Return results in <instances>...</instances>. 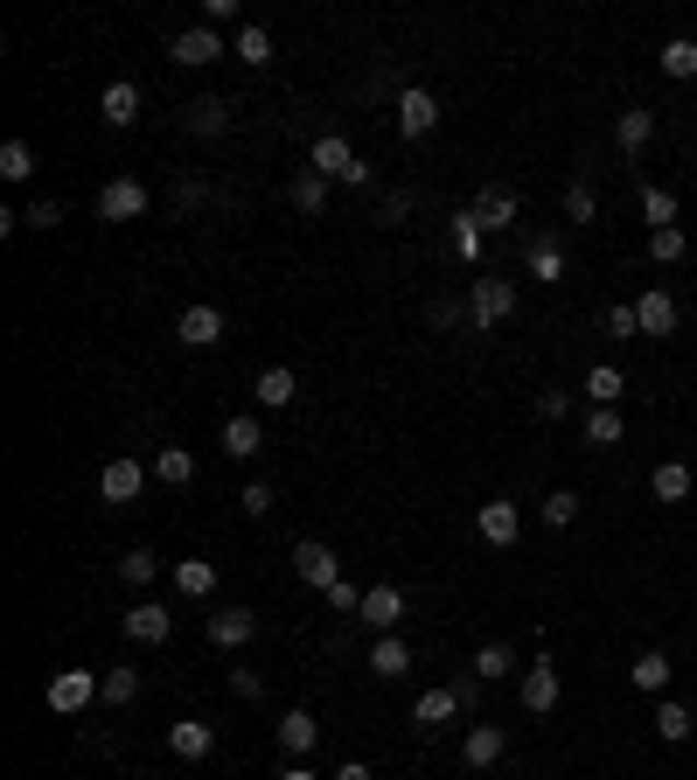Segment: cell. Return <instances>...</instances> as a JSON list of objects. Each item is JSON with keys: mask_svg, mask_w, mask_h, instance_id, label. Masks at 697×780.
Segmentation results:
<instances>
[{"mask_svg": "<svg viewBox=\"0 0 697 780\" xmlns=\"http://www.w3.org/2000/svg\"><path fill=\"white\" fill-rule=\"evenodd\" d=\"M454 258H481V217H475V209L454 217Z\"/></svg>", "mask_w": 697, "mask_h": 780, "instance_id": "b9f144b4", "label": "cell"}, {"mask_svg": "<svg viewBox=\"0 0 697 780\" xmlns=\"http://www.w3.org/2000/svg\"><path fill=\"white\" fill-rule=\"evenodd\" d=\"M516 670V649H510V641H488V649L475 655V676L481 683H496V676H510Z\"/></svg>", "mask_w": 697, "mask_h": 780, "instance_id": "f35d334b", "label": "cell"}, {"mask_svg": "<svg viewBox=\"0 0 697 780\" xmlns=\"http://www.w3.org/2000/svg\"><path fill=\"white\" fill-rule=\"evenodd\" d=\"M175 341H188V349H217V341H223V314L210 307V300L182 307V321H175Z\"/></svg>", "mask_w": 697, "mask_h": 780, "instance_id": "52a82bcc", "label": "cell"}, {"mask_svg": "<svg viewBox=\"0 0 697 780\" xmlns=\"http://www.w3.org/2000/svg\"><path fill=\"white\" fill-rule=\"evenodd\" d=\"M133 697H140V670H126V662L105 670V703H133Z\"/></svg>", "mask_w": 697, "mask_h": 780, "instance_id": "ee69618b", "label": "cell"}, {"mask_svg": "<svg viewBox=\"0 0 697 780\" xmlns=\"http://www.w3.org/2000/svg\"><path fill=\"white\" fill-rule=\"evenodd\" d=\"M411 217V196H405V188H391V196H384V223H405Z\"/></svg>", "mask_w": 697, "mask_h": 780, "instance_id": "11a10c76", "label": "cell"}, {"mask_svg": "<svg viewBox=\"0 0 697 780\" xmlns=\"http://www.w3.org/2000/svg\"><path fill=\"white\" fill-rule=\"evenodd\" d=\"M328 606H335V614H363V585L335 579V585H328Z\"/></svg>", "mask_w": 697, "mask_h": 780, "instance_id": "681fc988", "label": "cell"}, {"mask_svg": "<svg viewBox=\"0 0 697 780\" xmlns=\"http://www.w3.org/2000/svg\"><path fill=\"white\" fill-rule=\"evenodd\" d=\"M690 732H697L690 703H655V738H663V746H684Z\"/></svg>", "mask_w": 697, "mask_h": 780, "instance_id": "83f0119b", "label": "cell"}, {"mask_svg": "<svg viewBox=\"0 0 697 780\" xmlns=\"http://www.w3.org/2000/svg\"><path fill=\"white\" fill-rule=\"evenodd\" d=\"M607 335H614V341H635V335H642V321H635V300L607 307Z\"/></svg>", "mask_w": 697, "mask_h": 780, "instance_id": "c3c4849f", "label": "cell"}, {"mask_svg": "<svg viewBox=\"0 0 697 780\" xmlns=\"http://www.w3.org/2000/svg\"><path fill=\"white\" fill-rule=\"evenodd\" d=\"M258 446H266V432H258V418H231V426H223V453H231V461H252Z\"/></svg>", "mask_w": 697, "mask_h": 780, "instance_id": "f546056e", "label": "cell"}, {"mask_svg": "<svg viewBox=\"0 0 697 780\" xmlns=\"http://www.w3.org/2000/svg\"><path fill=\"white\" fill-rule=\"evenodd\" d=\"M147 209H154V196H147V182H133V175L98 188V217L105 223H133V217H147Z\"/></svg>", "mask_w": 697, "mask_h": 780, "instance_id": "3957f363", "label": "cell"}, {"mask_svg": "<svg viewBox=\"0 0 697 780\" xmlns=\"http://www.w3.org/2000/svg\"><path fill=\"white\" fill-rule=\"evenodd\" d=\"M0 175H8V182H28V175H35V147H28V140H8V147H0Z\"/></svg>", "mask_w": 697, "mask_h": 780, "instance_id": "ab89813d", "label": "cell"}, {"mask_svg": "<svg viewBox=\"0 0 697 780\" xmlns=\"http://www.w3.org/2000/svg\"><path fill=\"white\" fill-rule=\"evenodd\" d=\"M642 217H649V231H670V223H676V196L655 188V182H642Z\"/></svg>", "mask_w": 697, "mask_h": 780, "instance_id": "e575fe53", "label": "cell"}, {"mask_svg": "<svg viewBox=\"0 0 697 780\" xmlns=\"http://www.w3.org/2000/svg\"><path fill=\"white\" fill-rule=\"evenodd\" d=\"M167 753H175V759H210L217 753V725H202V718H175V725H167Z\"/></svg>", "mask_w": 697, "mask_h": 780, "instance_id": "8fae6325", "label": "cell"}, {"mask_svg": "<svg viewBox=\"0 0 697 780\" xmlns=\"http://www.w3.org/2000/svg\"><path fill=\"white\" fill-rule=\"evenodd\" d=\"M252 391H258V405H266V411H287L293 397H300V376H293V370H258Z\"/></svg>", "mask_w": 697, "mask_h": 780, "instance_id": "7402d4cb", "label": "cell"}, {"mask_svg": "<svg viewBox=\"0 0 697 780\" xmlns=\"http://www.w3.org/2000/svg\"><path fill=\"white\" fill-rule=\"evenodd\" d=\"M523 265H531V279L558 287V279H565V244H558V237H537L531 252H523Z\"/></svg>", "mask_w": 697, "mask_h": 780, "instance_id": "d4e9b609", "label": "cell"}, {"mask_svg": "<svg viewBox=\"0 0 697 780\" xmlns=\"http://www.w3.org/2000/svg\"><path fill=\"white\" fill-rule=\"evenodd\" d=\"M565 411H572V397H565V391H537V418H544V426H558Z\"/></svg>", "mask_w": 697, "mask_h": 780, "instance_id": "f5cc1de1", "label": "cell"}, {"mask_svg": "<svg viewBox=\"0 0 697 780\" xmlns=\"http://www.w3.org/2000/svg\"><path fill=\"white\" fill-rule=\"evenodd\" d=\"M252 635H258L252 606H223V614H210V641H217V649H244Z\"/></svg>", "mask_w": 697, "mask_h": 780, "instance_id": "2e32d148", "label": "cell"}, {"mask_svg": "<svg viewBox=\"0 0 697 780\" xmlns=\"http://www.w3.org/2000/svg\"><path fill=\"white\" fill-rule=\"evenodd\" d=\"M22 223H35V231H56V223H63V202H56V196H35V202L22 209Z\"/></svg>", "mask_w": 697, "mask_h": 780, "instance_id": "7dc6e473", "label": "cell"}, {"mask_svg": "<svg viewBox=\"0 0 697 780\" xmlns=\"http://www.w3.org/2000/svg\"><path fill=\"white\" fill-rule=\"evenodd\" d=\"M237 56H244V63H258V70L272 63V35H266V22H244V28H237Z\"/></svg>", "mask_w": 697, "mask_h": 780, "instance_id": "74e56055", "label": "cell"}, {"mask_svg": "<svg viewBox=\"0 0 697 780\" xmlns=\"http://www.w3.org/2000/svg\"><path fill=\"white\" fill-rule=\"evenodd\" d=\"M475 529H481L488 544H502V550H510V544L523 537V509H516V502H481V516H475Z\"/></svg>", "mask_w": 697, "mask_h": 780, "instance_id": "4fadbf2b", "label": "cell"}, {"mask_svg": "<svg viewBox=\"0 0 697 780\" xmlns=\"http://www.w3.org/2000/svg\"><path fill=\"white\" fill-rule=\"evenodd\" d=\"M279 780H322V773H314V767H287V773H279Z\"/></svg>", "mask_w": 697, "mask_h": 780, "instance_id": "680465c9", "label": "cell"}, {"mask_svg": "<svg viewBox=\"0 0 697 780\" xmlns=\"http://www.w3.org/2000/svg\"><path fill=\"white\" fill-rule=\"evenodd\" d=\"M119 627H126V641H167V635H175V614L147 599V606H133V614H126Z\"/></svg>", "mask_w": 697, "mask_h": 780, "instance_id": "e0dca14e", "label": "cell"}, {"mask_svg": "<svg viewBox=\"0 0 697 780\" xmlns=\"http://www.w3.org/2000/svg\"><path fill=\"white\" fill-rule=\"evenodd\" d=\"M175 585H182L188 599H210V593H217V564H210V558H182V564H175Z\"/></svg>", "mask_w": 697, "mask_h": 780, "instance_id": "f1b7e54d", "label": "cell"}, {"mask_svg": "<svg viewBox=\"0 0 697 780\" xmlns=\"http://www.w3.org/2000/svg\"><path fill=\"white\" fill-rule=\"evenodd\" d=\"M314 738H322V718H314V711H287V718H279V746H287L293 759L314 753Z\"/></svg>", "mask_w": 697, "mask_h": 780, "instance_id": "44dd1931", "label": "cell"}, {"mask_svg": "<svg viewBox=\"0 0 697 780\" xmlns=\"http://www.w3.org/2000/svg\"><path fill=\"white\" fill-rule=\"evenodd\" d=\"M231 690L237 697H266V676H258V670H231Z\"/></svg>", "mask_w": 697, "mask_h": 780, "instance_id": "db71d44e", "label": "cell"}, {"mask_svg": "<svg viewBox=\"0 0 697 780\" xmlns=\"http://www.w3.org/2000/svg\"><path fill=\"white\" fill-rule=\"evenodd\" d=\"M335 780H376V773L363 767V759H342V767H335Z\"/></svg>", "mask_w": 697, "mask_h": 780, "instance_id": "6f0895ef", "label": "cell"}, {"mask_svg": "<svg viewBox=\"0 0 697 780\" xmlns=\"http://www.w3.org/2000/svg\"><path fill=\"white\" fill-rule=\"evenodd\" d=\"M684 252H690L684 223H670V231H649V258H655V265H684Z\"/></svg>", "mask_w": 697, "mask_h": 780, "instance_id": "836d02e7", "label": "cell"}, {"mask_svg": "<svg viewBox=\"0 0 697 780\" xmlns=\"http://www.w3.org/2000/svg\"><path fill=\"white\" fill-rule=\"evenodd\" d=\"M502 746H510V738H502V725H467V738H461V759H467V767H496V759H502Z\"/></svg>", "mask_w": 697, "mask_h": 780, "instance_id": "ac0fdd59", "label": "cell"}, {"mask_svg": "<svg viewBox=\"0 0 697 780\" xmlns=\"http://www.w3.org/2000/svg\"><path fill=\"white\" fill-rule=\"evenodd\" d=\"M237 509H244V516H272V488H266V481H252V488L237 494Z\"/></svg>", "mask_w": 697, "mask_h": 780, "instance_id": "816d5d0a", "label": "cell"}, {"mask_svg": "<svg viewBox=\"0 0 697 780\" xmlns=\"http://www.w3.org/2000/svg\"><path fill=\"white\" fill-rule=\"evenodd\" d=\"M649 488H655V502H684V494H690V467L684 461H663V467L649 474Z\"/></svg>", "mask_w": 697, "mask_h": 780, "instance_id": "1f68e13d", "label": "cell"}, {"mask_svg": "<svg viewBox=\"0 0 697 780\" xmlns=\"http://www.w3.org/2000/svg\"><path fill=\"white\" fill-rule=\"evenodd\" d=\"M356 620H370L376 635H391V627L405 620V593H398V585H384V579H376L370 593H363V614H356Z\"/></svg>", "mask_w": 697, "mask_h": 780, "instance_id": "7c38bea8", "label": "cell"}, {"mask_svg": "<svg viewBox=\"0 0 697 780\" xmlns=\"http://www.w3.org/2000/svg\"><path fill=\"white\" fill-rule=\"evenodd\" d=\"M349 167H356V154H349V140H342V132H322V140H314V175L342 182Z\"/></svg>", "mask_w": 697, "mask_h": 780, "instance_id": "ffe728a7", "label": "cell"}, {"mask_svg": "<svg viewBox=\"0 0 697 780\" xmlns=\"http://www.w3.org/2000/svg\"><path fill=\"white\" fill-rule=\"evenodd\" d=\"M516 314V287L510 279H496V272H481L475 287H467V321H475V328L488 335V328H502V321Z\"/></svg>", "mask_w": 697, "mask_h": 780, "instance_id": "6da1fadb", "label": "cell"}, {"mask_svg": "<svg viewBox=\"0 0 697 780\" xmlns=\"http://www.w3.org/2000/svg\"><path fill=\"white\" fill-rule=\"evenodd\" d=\"M620 391H628V376H620L614 363H593V370H586V397H593V405H614Z\"/></svg>", "mask_w": 697, "mask_h": 780, "instance_id": "8d00e7d4", "label": "cell"}, {"mask_svg": "<svg viewBox=\"0 0 697 780\" xmlns=\"http://www.w3.org/2000/svg\"><path fill=\"white\" fill-rule=\"evenodd\" d=\"M565 217H572V223H593L600 217V202H593L586 182H565Z\"/></svg>", "mask_w": 697, "mask_h": 780, "instance_id": "f6af8a7d", "label": "cell"}, {"mask_svg": "<svg viewBox=\"0 0 697 780\" xmlns=\"http://www.w3.org/2000/svg\"><path fill=\"white\" fill-rule=\"evenodd\" d=\"M154 572H161V558H154V550H147V544H140V550H126V558H119V579H126V585H154Z\"/></svg>", "mask_w": 697, "mask_h": 780, "instance_id": "60d3db41", "label": "cell"}, {"mask_svg": "<svg viewBox=\"0 0 697 780\" xmlns=\"http://www.w3.org/2000/svg\"><path fill=\"white\" fill-rule=\"evenodd\" d=\"M670 676H676V670H670V655H663V649L635 655V670H628V683H635V690H649V697H663V690H670Z\"/></svg>", "mask_w": 697, "mask_h": 780, "instance_id": "cb8c5ba5", "label": "cell"}, {"mask_svg": "<svg viewBox=\"0 0 697 780\" xmlns=\"http://www.w3.org/2000/svg\"><path fill=\"white\" fill-rule=\"evenodd\" d=\"M140 488H147V467H140V461H105V474H98V494H105L112 509L140 502Z\"/></svg>", "mask_w": 697, "mask_h": 780, "instance_id": "9c48e42d", "label": "cell"}, {"mask_svg": "<svg viewBox=\"0 0 697 780\" xmlns=\"http://www.w3.org/2000/svg\"><path fill=\"white\" fill-rule=\"evenodd\" d=\"M572 516H579V494H572V488L544 494V523H551V529H565V523H572Z\"/></svg>", "mask_w": 697, "mask_h": 780, "instance_id": "bcb514c9", "label": "cell"}, {"mask_svg": "<svg viewBox=\"0 0 697 780\" xmlns=\"http://www.w3.org/2000/svg\"><path fill=\"white\" fill-rule=\"evenodd\" d=\"M620 440H628L620 411H614V405H593V411H586V446H620Z\"/></svg>", "mask_w": 697, "mask_h": 780, "instance_id": "4dcf8cb0", "label": "cell"}, {"mask_svg": "<svg viewBox=\"0 0 697 780\" xmlns=\"http://www.w3.org/2000/svg\"><path fill=\"white\" fill-rule=\"evenodd\" d=\"M98 119H105V126H133V119H140V84H126V78H119V84H105Z\"/></svg>", "mask_w": 697, "mask_h": 780, "instance_id": "d6986e66", "label": "cell"}, {"mask_svg": "<svg viewBox=\"0 0 697 780\" xmlns=\"http://www.w3.org/2000/svg\"><path fill=\"white\" fill-rule=\"evenodd\" d=\"M287 196H293V209H307V217H314V209H328V175H314V167H307V175H293Z\"/></svg>", "mask_w": 697, "mask_h": 780, "instance_id": "d590c367", "label": "cell"}, {"mask_svg": "<svg viewBox=\"0 0 697 780\" xmlns=\"http://www.w3.org/2000/svg\"><path fill=\"white\" fill-rule=\"evenodd\" d=\"M635 321H642V335L663 341V335H676V321H684V314H676V300H670L663 287H649L642 300H635Z\"/></svg>", "mask_w": 697, "mask_h": 780, "instance_id": "9a60e30c", "label": "cell"}, {"mask_svg": "<svg viewBox=\"0 0 697 780\" xmlns=\"http://www.w3.org/2000/svg\"><path fill=\"white\" fill-rule=\"evenodd\" d=\"M202 22H210V28L217 22H237V0H202Z\"/></svg>", "mask_w": 697, "mask_h": 780, "instance_id": "9f6ffc18", "label": "cell"}, {"mask_svg": "<svg viewBox=\"0 0 697 780\" xmlns=\"http://www.w3.org/2000/svg\"><path fill=\"white\" fill-rule=\"evenodd\" d=\"M432 126H440V105H432V91L405 84V91H398V132H405V140H426Z\"/></svg>", "mask_w": 697, "mask_h": 780, "instance_id": "ba28073f", "label": "cell"}, {"mask_svg": "<svg viewBox=\"0 0 697 780\" xmlns=\"http://www.w3.org/2000/svg\"><path fill=\"white\" fill-rule=\"evenodd\" d=\"M154 481L161 488H188V481H196V453H188V446H161L154 453Z\"/></svg>", "mask_w": 697, "mask_h": 780, "instance_id": "603a6c76", "label": "cell"}, {"mask_svg": "<svg viewBox=\"0 0 697 780\" xmlns=\"http://www.w3.org/2000/svg\"><path fill=\"white\" fill-rule=\"evenodd\" d=\"M293 572H300V585H314V593H328V585L342 579V558H335L328 544H293Z\"/></svg>", "mask_w": 697, "mask_h": 780, "instance_id": "5b68a950", "label": "cell"}, {"mask_svg": "<svg viewBox=\"0 0 697 780\" xmlns=\"http://www.w3.org/2000/svg\"><path fill=\"white\" fill-rule=\"evenodd\" d=\"M426 321H432V328H461V321H467V300H432Z\"/></svg>", "mask_w": 697, "mask_h": 780, "instance_id": "f907efd6", "label": "cell"}, {"mask_svg": "<svg viewBox=\"0 0 697 780\" xmlns=\"http://www.w3.org/2000/svg\"><path fill=\"white\" fill-rule=\"evenodd\" d=\"M558 697H565V683H558V662H551V655H537L531 670H523V711L551 718V711H558Z\"/></svg>", "mask_w": 697, "mask_h": 780, "instance_id": "277c9868", "label": "cell"}, {"mask_svg": "<svg viewBox=\"0 0 697 780\" xmlns=\"http://www.w3.org/2000/svg\"><path fill=\"white\" fill-rule=\"evenodd\" d=\"M467 209H475V217H481V231H510V223H516V188L488 182V188H481V196L467 202Z\"/></svg>", "mask_w": 697, "mask_h": 780, "instance_id": "5bb4252c", "label": "cell"}, {"mask_svg": "<svg viewBox=\"0 0 697 780\" xmlns=\"http://www.w3.org/2000/svg\"><path fill=\"white\" fill-rule=\"evenodd\" d=\"M663 70H670V78H697V43H690V35L663 43Z\"/></svg>", "mask_w": 697, "mask_h": 780, "instance_id": "7bdbcfd3", "label": "cell"}, {"mask_svg": "<svg viewBox=\"0 0 697 780\" xmlns=\"http://www.w3.org/2000/svg\"><path fill=\"white\" fill-rule=\"evenodd\" d=\"M370 670L384 676V683H398V676L411 670V649H405L398 635H376V649H370Z\"/></svg>", "mask_w": 697, "mask_h": 780, "instance_id": "4316f807", "label": "cell"}, {"mask_svg": "<svg viewBox=\"0 0 697 780\" xmlns=\"http://www.w3.org/2000/svg\"><path fill=\"white\" fill-rule=\"evenodd\" d=\"M167 56L188 63V70H202V63H217V56H223V35H217L210 22H196V28H182L175 43H167Z\"/></svg>", "mask_w": 697, "mask_h": 780, "instance_id": "8992f818", "label": "cell"}, {"mask_svg": "<svg viewBox=\"0 0 697 780\" xmlns=\"http://www.w3.org/2000/svg\"><path fill=\"white\" fill-rule=\"evenodd\" d=\"M91 697H105V676H98V670H56V676H49V711L78 718Z\"/></svg>", "mask_w": 697, "mask_h": 780, "instance_id": "7a4b0ae2", "label": "cell"}, {"mask_svg": "<svg viewBox=\"0 0 697 780\" xmlns=\"http://www.w3.org/2000/svg\"><path fill=\"white\" fill-rule=\"evenodd\" d=\"M454 711H461V697H454V690H426L419 703H411V725H419V732H440Z\"/></svg>", "mask_w": 697, "mask_h": 780, "instance_id": "484cf974", "label": "cell"}, {"mask_svg": "<svg viewBox=\"0 0 697 780\" xmlns=\"http://www.w3.org/2000/svg\"><path fill=\"white\" fill-rule=\"evenodd\" d=\"M231 126V98H188V132H223Z\"/></svg>", "mask_w": 697, "mask_h": 780, "instance_id": "d6a6232c", "label": "cell"}, {"mask_svg": "<svg viewBox=\"0 0 697 780\" xmlns=\"http://www.w3.org/2000/svg\"><path fill=\"white\" fill-rule=\"evenodd\" d=\"M649 140H655V112H649V105H628V112L614 119V147H620L628 161H642Z\"/></svg>", "mask_w": 697, "mask_h": 780, "instance_id": "30bf717a", "label": "cell"}]
</instances>
